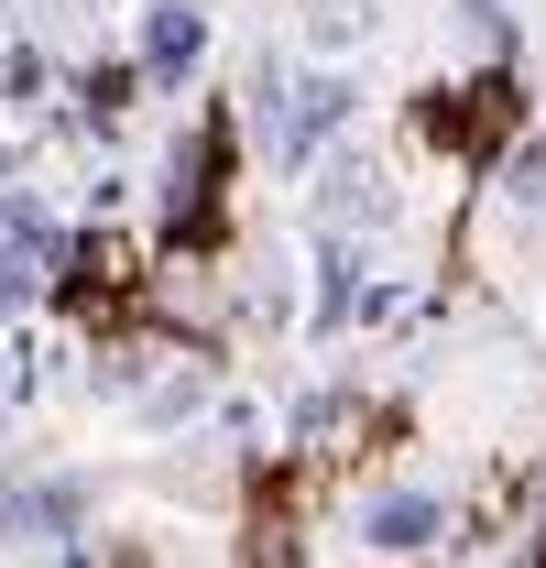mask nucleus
Instances as JSON below:
<instances>
[{
  "mask_svg": "<svg viewBox=\"0 0 546 568\" xmlns=\"http://www.w3.org/2000/svg\"><path fill=\"white\" fill-rule=\"evenodd\" d=\"M372 536H383V547H426V536H437V503H383V514H372Z\"/></svg>",
  "mask_w": 546,
  "mask_h": 568,
  "instance_id": "f257e3e1",
  "label": "nucleus"
},
{
  "mask_svg": "<svg viewBox=\"0 0 546 568\" xmlns=\"http://www.w3.org/2000/svg\"><path fill=\"white\" fill-rule=\"evenodd\" d=\"M186 55H198V11H164L153 22V67H186Z\"/></svg>",
  "mask_w": 546,
  "mask_h": 568,
  "instance_id": "f03ea898",
  "label": "nucleus"
}]
</instances>
